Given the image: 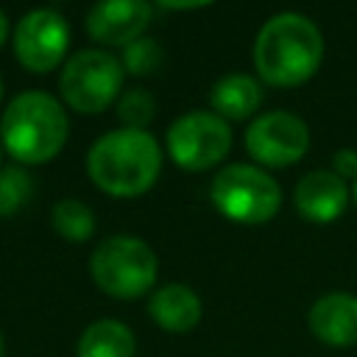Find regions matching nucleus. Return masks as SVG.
<instances>
[{"mask_svg":"<svg viewBox=\"0 0 357 357\" xmlns=\"http://www.w3.org/2000/svg\"><path fill=\"white\" fill-rule=\"evenodd\" d=\"M257 75L271 86H298L310 81L324 59L321 28L298 11H279L262 22L254 39Z\"/></svg>","mask_w":357,"mask_h":357,"instance_id":"1","label":"nucleus"},{"mask_svg":"<svg viewBox=\"0 0 357 357\" xmlns=\"http://www.w3.org/2000/svg\"><path fill=\"white\" fill-rule=\"evenodd\" d=\"M86 173L92 184L106 195H142L156 184L162 173V148L148 131L114 128L92 142L86 153Z\"/></svg>","mask_w":357,"mask_h":357,"instance_id":"2","label":"nucleus"},{"mask_svg":"<svg viewBox=\"0 0 357 357\" xmlns=\"http://www.w3.org/2000/svg\"><path fill=\"white\" fill-rule=\"evenodd\" d=\"M70 134L64 106L42 92L28 89L11 98L0 120V145L17 165H45L59 156Z\"/></svg>","mask_w":357,"mask_h":357,"instance_id":"3","label":"nucleus"},{"mask_svg":"<svg viewBox=\"0 0 357 357\" xmlns=\"http://www.w3.org/2000/svg\"><path fill=\"white\" fill-rule=\"evenodd\" d=\"M89 273L106 296L131 301L153 290L159 262L145 240L134 234H112L95 245L89 257Z\"/></svg>","mask_w":357,"mask_h":357,"instance_id":"4","label":"nucleus"},{"mask_svg":"<svg viewBox=\"0 0 357 357\" xmlns=\"http://www.w3.org/2000/svg\"><path fill=\"white\" fill-rule=\"evenodd\" d=\"M212 206L234 223L259 226L268 223L282 206V187L279 181L257 165H226L209 187Z\"/></svg>","mask_w":357,"mask_h":357,"instance_id":"5","label":"nucleus"},{"mask_svg":"<svg viewBox=\"0 0 357 357\" xmlns=\"http://www.w3.org/2000/svg\"><path fill=\"white\" fill-rule=\"evenodd\" d=\"M123 61L100 47H84L67 59L59 75L64 103L78 114H98L123 95Z\"/></svg>","mask_w":357,"mask_h":357,"instance_id":"6","label":"nucleus"},{"mask_svg":"<svg viewBox=\"0 0 357 357\" xmlns=\"http://www.w3.org/2000/svg\"><path fill=\"white\" fill-rule=\"evenodd\" d=\"M231 148V126L215 112H187L167 128V153L181 170H209Z\"/></svg>","mask_w":357,"mask_h":357,"instance_id":"7","label":"nucleus"},{"mask_svg":"<svg viewBox=\"0 0 357 357\" xmlns=\"http://www.w3.org/2000/svg\"><path fill=\"white\" fill-rule=\"evenodd\" d=\"M11 45L17 61L28 73H50L67 56L70 25L56 8H31L14 25Z\"/></svg>","mask_w":357,"mask_h":357,"instance_id":"8","label":"nucleus"},{"mask_svg":"<svg viewBox=\"0 0 357 357\" xmlns=\"http://www.w3.org/2000/svg\"><path fill=\"white\" fill-rule=\"evenodd\" d=\"M310 148L307 123L284 109H273L251 120L245 131V151L262 167H290Z\"/></svg>","mask_w":357,"mask_h":357,"instance_id":"9","label":"nucleus"},{"mask_svg":"<svg viewBox=\"0 0 357 357\" xmlns=\"http://www.w3.org/2000/svg\"><path fill=\"white\" fill-rule=\"evenodd\" d=\"M153 8L145 0H109L95 3L86 11V33L112 47H128L139 36H145V28L151 22Z\"/></svg>","mask_w":357,"mask_h":357,"instance_id":"10","label":"nucleus"},{"mask_svg":"<svg viewBox=\"0 0 357 357\" xmlns=\"http://www.w3.org/2000/svg\"><path fill=\"white\" fill-rule=\"evenodd\" d=\"M293 204L310 223H332L349 204V187L335 170H310L293 190Z\"/></svg>","mask_w":357,"mask_h":357,"instance_id":"11","label":"nucleus"},{"mask_svg":"<svg viewBox=\"0 0 357 357\" xmlns=\"http://www.w3.org/2000/svg\"><path fill=\"white\" fill-rule=\"evenodd\" d=\"M307 324H310V332L326 346H335V349L354 346L357 343V296L343 290H332L321 296L310 307Z\"/></svg>","mask_w":357,"mask_h":357,"instance_id":"12","label":"nucleus"},{"mask_svg":"<svg viewBox=\"0 0 357 357\" xmlns=\"http://www.w3.org/2000/svg\"><path fill=\"white\" fill-rule=\"evenodd\" d=\"M201 312H204L201 298L195 296L192 287L181 282H167L156 287L148 298V315L153 318V324L173 335L190 332L201 321Z\"/></svg>","mask_w":357,"mask_h":357,"instance_id":"13","label":"nucleus"},{"mask_svg":"<svg viewBox=\"0 0 357 357\" xmlns=\"http://www.w3.org/2000/svg\"><path fill=\"white\" fill-rule=\"evenodd\" d=\"M209 103L215 109L218 117L229 120H245L251 117L259 103H262V84L254 75L245 73H229L223 78L215 81V86L209 89Z\"/></svg>","mask_w":357,"mask_h":357,"instance_id":"14","label":"nucleus"},{"mask_svg":"<svg viewBox=\"0 0 357 357\" xmlns=\"http://www.w3.org/2000/svg\"><path fill=\"white\" fill-rule=\"evenodd\" d=\"M78 357H134L137 354V340L134 332L114 318H100L92 321L75 346Z\"/></svg>","mask_w":357,"mask_h":357,"instance_id":"15","label":"nucleus"},{"mask_svg":"<svg viewBox=\"0 0 357 357\" xmlns=\"http://www.w3.org/2000/svg\"><path fill=\"white\" fill-rule=\"evenodd\" d=\"M50 223L70 243H86L95 234V212L78 198H61L50 212Z\"/></svg>","mask_w":357,"mask_h":357,"instance_id":"16","label":"nucleus"},{"mask_svg":"<svg viewBox=\"0 0 357 357\" xmlns=\"http://www.w3.org/2000/svg\"><path fill=\"white\" fill-rule=\"evenodd\" d=\"M33 192H36L33 178L22 165L0 167V218H11L20 209H25Z\"/></svg>","mask_w":357,"mask_h":357,"instance_id":"17","label":"nucleus"},{"mask_svg":"<svg viewBox=\"0 0 357 357\" xmlns=\"http://www.w3.org/2000/svg\"><path fill=\"white\" fill-rule=\"evenodd\" d=\"M156 114V100L148 89H126L120 98H117V117L123 123V128H139L145 131V126L153 120Z\"/></svg>","mask_w":357,"mask_h":357,"instance_id":"18","label":"nucleus"},{"mask_svg":"<svg viewBox=\"0 0 357 357\" xmlns=\"http://www.w3.org/2000/svg\"><path fill=\"white\" fill-rule=\"evenodd\" d=\"M123 70L131 75H148L162 64V45L153 36H139L128 47H123Z\"/></svg>","mask_w":357,"mask_h":357,"instance_id":"19","label":"nucleus"},{"mask_svg":"<svg viewBox=\"0 0 357 357\" xmlns=\"http://www.w3.org/2000/svg\"><path fill=\"white\" fill-rule=\"evenodd\" d=\"M332 170L346 181V178H357V151L354 148H340L332 159Z\"/></svg>","mask_w":357,"mask_h":357,"instance_id":"20","label":"nucleus"},{"mask_svg":"<svg viewBox=\"0 0 357 357\" xmlns=\"http://www.w3.org/2000/svg\"><path fill=\"white\" fill-rule=\"evenodd\" d=\"M6 39H8V17H6L3 8H0V47L6 45Z\"/></svg>","mask_w":357,"mask_h":357,"instance_id":"21","label":"nucleus"},{"mask_svg":"<svg viewBox=\"0 0 357 357\" xmlns=\"http://www.w3.org/2000/svg\"><path fill=\"white\" fill-rule=\"evenodd\" d=\"M3 351H6V343H3V335H0V357H3Z\"/></svg>","mask_w":357,"mask_h":357,"instance_id":"22","label":"nucleus"},{"mask_svg":"<svg viewBox=\"0 0 357 357\" xmlns=\"http://www.w3.org/2000/svg\"><path fill=\"white\" fill-rule=\"evenodd\" d=\"M351 192H354V201H357V178H354V190Z\"/></svg>","mask_w":357,"mask_h":357,"instance_id":"23","label":"nucleus"},{"mask_svg":"<svg viewBox=\"0 0 357 357\" xmlns=\"http://www.w3.org/2000/svg\"><path fill=\"white\" fill-rule=\"evenodd\" d=\"M0 100H3V78H0Z\"/></svg>","mask_w":357,"mask_h":357,"instance_id":"24","label":"nucleus"},{"mask_svg":"<svg viewBox=\"0 0 357 357\" xmlns=\"http://www.w3.org/2000/svg\"><path fill=\"white\" fill-rule=\"evenodd\" d=\"M0 159H3V145H0Z\"/></svg>","mask_w":357,"mask_h":357,"instance_id":"25","label":"nucleus"}]
</instances>
